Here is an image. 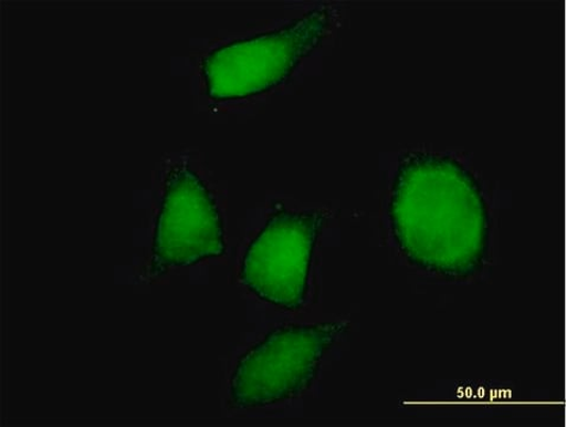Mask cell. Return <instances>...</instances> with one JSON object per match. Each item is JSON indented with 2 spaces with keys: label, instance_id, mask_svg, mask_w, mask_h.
Returning a JSON list of instances; mask_svg holds the SVG:
<instances>
[{
  "label": "cell",
  "instance_id": "3957f363",
  "mask_svg": "<svg viewBox=\"0 0 566 427\" xmlns=\"http://www.w3.org/2000/svg\"><path fill=\"white\" fill-rule=\"evenodd\" d=\"M342 323L280 326L248 351L230 381V402L238 408H259L286 402L306 390L322 360L338 336Z\"/></svg>",
  "mask_w": 566,
  "mask_h": 427
},
{
  "label": "cell",
  "instance_id": "7a4b0ae2",
  "mask_svg": "<svg viewBox=\"0 0 566 427\" xmlns=\"http://www.w3.org/2000/svg\"><path fill=\"white\" fill-rule=\"evenodd\" d=\"M333 20L335 11L319 6L279 29L213 49L202 60L207 95L235 102L280 86L321 46Z\"/></svg>",
  "mask_w": 566,
  "mask_h": 427
},
{
  "label": "cell",
  "instance_id": "277c9868",
  "mask_svg": "<svg viewBox=\"0 0 566 427\" xmlns=\"http://www.w3.org/2000/svg\"><path fill=\"white\" fill-rule=\"evenodd\" d=\"M321 210L280 209L248 244L242 284L265 303L286 311L304 306L316 242L326 222Z\"/></svg>",
  "mask_w": 566,
  "mask_h": 427
},
{
  "label": "cell",
  "instance_id": "6da1fadb",
  "mask_svg": "<svg viewBox=\"0 0 566 427\" xmlns=\"http://www.w3.org/2000/svg\"><path fill=\"white\" fill-rule=\"evenodd\" d=\"M389 218L394 240L410 264L447 277H469L484 265L491 237L484 191L453 156H402Z\"/></svg>",
  "mask_w": 566,
  "mask_h": 427
},
{
  "label": "cell",
  "instance_id": "5b68a950",
  "mask_svg": "<svg viewBox=\"0 0 566 427\" xmlns=\"http://www.w3.org/2000/svg\"><path fill=\"white\" fill-rule=\"evenodd\" d=\"M226 252V229L218 202L201 176L187 164H177L165 179L151 274L201 264Z\"/></svg>",
  "mask_w": 566,
  "mask_h": 427
}]
</instances>
